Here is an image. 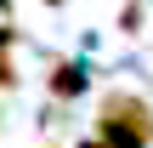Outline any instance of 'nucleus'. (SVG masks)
Here are the masks:
<instances>
[{"label": "nucleus", "mask_w": 153, "mask_h": 148, "mask_svg": "<svg viewBox=\"0 0 153 148\" xmlns=\"http://www.w3.org/2000/svg\"><path fill=\"white\" fill-rule=\"evenodd\" d=\"M97 137L108 148H153V103L142 91H102Z\"/></svg>", "instance_id": "obj_1"}, {"label": "nucleus", "mask_w": 153, "mask_h": 148, "mask_svg": "<svg viewBox=\"0 0 153 148\" xmlns=\"http://www.w3.org/2000/svg\"><path fill=\"white\" fill-rule=\"evenodd\" d=\"M45 86H51V97H57V103H74V97L85 91V68L62 57V63H51V80H45Z\"/></svg>", "instance_id": "obj_2"}, {"label": "nucleus", "mask_w": 153, "mask_h": 148, "mask_svg": "<svg viewBox=\"0 0 153 148\" xmlns=\"http://www.w3.org/2000/svg\"><path fill=\"white\" fill-rule=\"evenodd\" d=\"M17 86V29L0 23V91Z\"/></svg>", "instance_id": "obj_3"}, {"label": "nucleus", "mask_w": 153, "mask_h": 148, "mask_svg": "<svg viewBox=\"0 0 153 148\" xmlns=\"http://www.w3.org/2000/svg\"><path fill=\"white\" fill-rule=\"evenodd\" d=\"M119 23H125V34H142V11H136V6H125V17H119Z\"/></svg>", "instance_id": "obj_4"}, {"label": "nucleus", "mask_w": 153, "mask_h": 148, "mask_svg": "<svg viewBox=\"0 0 153 148\" xmlns=\"http://www.w3.org/2000/svg\"><path fill=\"white\" fill-rule=\"evenodd\" d=\"M79 148H108V143H102V137H85V143H79Z\"/></svg>", "instance_id": "obj_5"}, {"label": "nucleus", "mask_w": 153, "mask_h": 148, "mask_svg": "<svg viewBox=\"0 0 153 148\" xmlns=\"http://www.w3.org/2000/svg\"><path fill=\"white\" fill-rule=\"evenodd\" d=\"M45 6H62V0H45Z\"/></svg>", "instance_id": "obj_6"}]
</instances>
